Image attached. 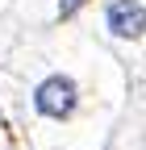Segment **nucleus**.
Returning a JSON list of instances; mask_svg holds the SVG:
<instances>
[{
  "mask_svg": "<svg viewBox=\"0 0 146 150\" xmlns=\"http://www.w3.org/2000/svg\"><path fill=\"white\" fill-rule=\"evenodd\" d=\"M29 63L25 75H0V108L33 150H108L134 92L121 59L96 42H75L67 54H33Z\"/></svg>",
  "mask_w": 146,
  "mask_h": 150,
  "instance_id": "1",
  "label": "nucleus"
},
{
  "mask_svg": "<svg viewBox=\"0 0 146 150\" xmlns=\"http://www.w3.org/2000/svg\"><path fill=\"white\" fill-rule=\"evenodd\" d=\"M100 38L117 50H138V79L146 83V0H104Z\"/></svg>",
  "mask_w": 146,
  "mask_h": 150,
  "instance_id": "2",
  "label": "nucleus"
},
{
  "mask_svg": "<svg viewBox=\"0 0 146 150\" xmlns=\"http://www.w3.org/2000/svg\"><path fill=\"white\" fill-rule=\"evenodd\" d=\"M108 150H146V92H138V96L130 92V104L108 138Z\"/></svg>",
  "mask_w": 146,
  "mask_h": 150,
  "instance_id": "3",
  "label": "nucleus"
},
{
  "mask_svg": "<svg viewBox=\"0 0 146 150\" xmlns=\"http://www.w3.org/2000/svg\"><path fill=\"white\" fill-rule=\"evenodd\" d=\"M0 150H13V138H9V129H4V117H0Z\"/></svg>",
  "mask_w": 146,
  "mask_h": 150,
  "instance_id": "4",
  "label": "nucleus"
}]
</instances>
